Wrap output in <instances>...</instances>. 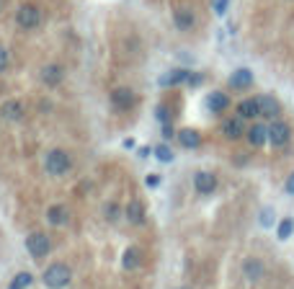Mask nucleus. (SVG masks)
<instances>
[{
	"instance_id": "1",
	"label": "nucleus",
	"mask_w": 294,
	"mask_h": 289,
	"mask_svg": "<svg viewBox=\"0 0 294 289\" xmlns=\"http://www.w3.org/2000/svg\"><path fill=\"white\" fill-rule=\"evenodd\" d=\"M44 168H47V173H52V176H65V173H70V168H72V160H70V155H67L65 150H49V155H47V160H44Z\"/></svg>"
},
{
	"instance_id": "2",
	"label": "nucleus",
	"mask_w": 294,
	"mask_h": 289,
	"mask_svg": "<svg viewBox=\"0 0 294 289\" xmlns=\"http://www.w3.org/2000/svg\"><path fill=\"white\" fill-rule=\"evenodd\" d=\"M70 279H72V271H70V266H65V264H52V266L44 271V284H47L49 289H65V286L70 284Z\"/></svg>"
},
{
	"instance_id": "3",
	"label": "nucleus",
	"mask_w": 294,
	"mask_h": 289,
	"mask_svg": "<svg viewBox=\"0 0 294 289\" xmlns=\"http://www.w3.org/2000/svg\"><path fill=\"white\" fill-rule=\"evenodd\" d=\"M26 251H29L31 258H44L52 251V240L44 232H31L26 238Z\"/></svg>"
},
{
	"instance_id": "4",
	"label": "nucleus",
	"mask_w": 294,
	"mask_h": 289,
	"mask_svg": "<svg viewBox=\"0 0 294 289\" xmlns=\"http://www.w3.org/2000/svg\"><path fill=\"white\" fill-rule=\"evenodd\" d=\"M39 21H41V11L36 8V6H21L18 11H16V23L21 26V29H36L39 26Z\"/></svg>"
},
{
	"instance_id": "5",
	"label": "nucleus",
	"mask_w": 294,
	"mask_h": 289,
	"mask_svg": "<svg viewBox=\"0 0 294 289\" xmlns=\"http://www.w3.org/2000/svg\"><path fill=\"white\" fill-rule=\"evenodd\" d=\"M289 137H291L289 124H284V121H274L271 127H269V142H271L274 147H284V145L289 142Z\"/></svg>"
},
{
	"instance_id": "6",
	"label": "nucleus",
	"mask_w": 294,
	"mask_h": 289,
	"mask_svg": "<svg viewBox=\"0 0 294 289\" xmlns=\"http://www.w3.org/2000/svg\"><path fill=\"white\" fill-rule=\"evenodd\" d=\"M111 103H114L119 111H129V109L135 106V93H132V88H127V86L114 88V93H111Z\"/></svg>"
},
{
	"instance_id": "7",
	"label": "nucleus",
	"mask_w": 294,
	"mask_h": 289,
	"mask_svg": "<svg viewBox=\"0 0 294 289\" xmlns=\"http://www.w3.org/2000/svg\"><path fill=\"white\" fill-rule=\"evenodd\" d=\"M243 121H245V119H243L240 114H237L235 119H225V121H222V135H225L227 140H240V137L248 132Z\"/></svg>"
},
{
	"instance_id": "8",
	"label": "nucleus",
	"mask_w": 294,
	"mask_h": 289,
	"mask_svg": "<svg viewBox=\"0 0 294 289\" xmlns=\"http://www.w3.org/2000/svg\"><path fill=\"white\" fill-rule=\"evenodd\" d=\"M253 86V72H250L248 67H240L230 75V88L235 91H243V88H250Z\"/></svg>"
},
{
	"instance_id": "9",
	"label": "nucleus",
	"mask_w": 294,
	"mask_h": 289,
	"mask_svg": "<svg viewBox=\"0 0 294 289\" xmlns=\"http://www.w3.org/2000/svg\"><path fill=\"white\" fill-rule=\"evenodd\" d=\"M194 186H196L199 194H212V191L217 189V178H215L212 173H206V171H199V173L194 176Z\"/></svg>"
},
{
	"instance_id": "10",
	"label": "nucleus",
	"mask_w": 294,
	"mask_h": 289,
	"mask_svg": "<svg viewBox=\"0 0 294 289\" xmlns=\"http://www.w3.org/2000/svg\"><path fill=\"white\" fill-rule=\"evenodd\" d=\"M248 140L253 147H263L269 142V127L266 124H253V127L248 129Z\"/></svg>"
},
{
	"instance_id": "11",
	"label": "nucleus",
	"mask_w": 294,
	"mask_h": 289,
	"mask_svg": "<svg viewBox=\"0 0 294 289\" xmlns=\"http://www.w3.org/2000/svg\"><path fill=\"white\" fill-rule=\"evenodd\" d=\"M189 77H191L189 70H171L168 75H163L157 83H160L163 88H171V86H178V83H189Z\"/></svg>"
},
{
	"instance_id": "12",
	"label": "nucleus",
	"mask_w": 294,
	"mask_h": 289,
	"mask_svg": "<svg viewBox=\"0 0 294 289\" xmlns=\"http://www.w3.org/2000/svg\"><path fill=\"white\" fill-rule=\"evenodd\" d=\"M237 114H240L243 119H256V116H261V103H258V98H245V101H240V103H237Z\"/></svg>"
},
{
	"instance_id": "13",
	"label": "nucleus",
	"mask_w": 294,
	"mask_h": 289,
	"mask_svg": "<svg viewBox=\"0 0 294 289\" xmlns=\"http://www.w3.org/2000/svg\"><path fill=\"white\" fill-rule=\"evenodd\" d=\"M258 103H261V116H266V119H276L281 111V106L274 96H258Z\"/></svg>"
},
{
	"instance_id": "14",
	"label": "nucleus",
	"mask_w": 294,
	"mask_h": 289,
	"mask_svg": "<svg viewBox=\"0 0 294 289\" xmlns=\"http://www.w3.org/2000/svg\"><path fill=\"white\" fill-rule=\"evenodd\" d=\"M243 274H245V279H250V281H258V279L266 274V269H263V264H261L258 258H248V261L243 264Z\"/></svg>"
},
{
	"instance_id": "15",
	"label": "nucleus",
	"mask_w": 294,
	"mask_h": 289,
	"mask_svg": "<svg viewBox=\"0 0 294 289\" xmlns=\"http://www.w3.org/2000/svg\"><path fill=\"white\" fill-rule=\"evenodd\" d=\"M140 264H142V251L140 248H127L124 258H121V266L127 271H135V269H140Z\"/></svg>"
},
{
	"instance_id": "16",
	"label": "nucleus",
	"mask_w": 294,
	"mask_h": 289,
	"mask_svg": "<svg viewBox=\"0 0 294 289\" xmlns=\"http://www.w3.org/2000/svg\"><path fill=\"white\" fill-rule=\"evenodd\" d=\"M227 106H230V98H227L225 93H220V91L209 93V98H206V109H209V111H215V114H222Z\"/></svg>"
},
{
	"instance_id": "17",
	"label": "nucleus",
	"mask_w": 294,
	"mask_h": 289,
	"mask_svg": "<svg viewBox=\"0 0 294 289\" xmlns=\"http://www.w3.org/2000/svg\"><path fill=\"white\" fill-rule=\"evenodd\" d=\"M178 142H181V147H186V150H196V147L201 145V135H199L196 129H181V132H178Z\"/></svg>"
},
{
	"instance_id": "18",
	"label": "nucleus",
	"mask_w": 294,
	"mask_h": 289,
	"mask_svg": "<svg viewBox=\"0 0 294 289\" xmlns=\"http://www.w3.org/2000/svg\"><path fill=\"white\" fill-rule=\"evenodd\" d=\"M127 220H129L132 225H142V222H145V206H142V201H137V199L129 201V206H127Z\"/></svg>"
},
{
	"instance_id": "19",
	"label": "nucleus",
	"mask_w": 294,
	"mask_h": 289,
	"mask_svg": "<svg viewBox=\"0 0 294 289\" xmlns=\"http://www.w3.org/2000/svg\"><path fill=\"white\" fill-rule=\"evenodd\" d=\"M62 67L60 65H47L44 70H41V80L47 83V86H57V83H62Z\"/></svg>"
},
{
	"instance_id": "20",
	"label": "nucleus",
	"mask_w": 294,
	"mask_h": 289,
	"mask_svg": "<svg viewBox=\"0 0 294 289\" xmlns=\"http://www.w3.org/2000/svg\"><path fill=\"white\" fill-rule=\"evenodd\" d=\"M0 114H3V119H8V121H18L23 116V106L18 101H8V103H3Z\"/></svg>"
},
{
	"instance_id": "21",
	"label": "nucleus",
	"mask_w": 294,
	"mask_h": 289,
	"mask_svg": "<svg viewBox=\"0 0 294 289\" xmlns=\"http://www.w3.org/2000/svg\"><path fill=\"white\" fill-rule=\"evenodd\" d=\"M176 26H178L181 31L191 29V26H194V13H191V11H186V8L176 11Z\"/></svg>"
},
{
	"instance_id": "22",
	"label": "nucleus",
	"mask_w": 294,
	"mask_h": 289,
	"mask_svg": "<svg viewBox=\"0 0 294 289\" xmlns=\"http://www.w3.org/2000/svg\"><path fill=\"white\" fill-rule=\"evenodd\" d=\"M47 220H49V225H65V222H67L65 206H52V209L47 212Z\"/></svg>"
},
{
	"instance_id": "23",
	"label": "nucleus",
	"mask_w": 294,
	"mask_h": 289,
	"mask_svg": "<svg viewBox=\"0 0 294 289\" xmlns=\"http://www.w3.org/2000/svg\"><path fill=\"white\" fill-rule=\"evenodd\" d=\"M31 281H34V274L21 271V274H16V279L8 284V289H26V286H31Z\"/></svg>"
},
{
	"instance_id": "24",
	"label": "nucleus",
	"mask_w": 294,
	"mask_h": 289,
	"mask_svg": "<svg viewBox=\"0 0 294 289\" xmlns=\"http://www.w3.org/2000/svg\"><path fill=\"white\" fill-rule=\"evenodd\" d=\"M291 232H294V220L291 217H286V220H281V225H279V240H289L291 238Z\"/></svg>"
},
{
	"instance_id": "25",
	"label": "nucleus",
	"mask_w": 294,
	"mask_h": 289,
	"mask_svg": "<svg viewBox=\"0 0 294 289\" xmlns=\"http://www.w3.org/2000/svg\"><path fill=\"white\" fill-rule=\"evenodd\" d=\"M155 157H157L160 163H173V152H171V147H168V145L155 147Z\"/></svg>"
},
{
	"instance_id": "26",
	"label": "nucleus",
	"mask_w": 294,
	"mask_h": 289,
	"mask_svg": "<svg viewBox=\"0 0 294 289\" xmlns=\"http://www.w3.org/2000/svg\"><path fill=\"white\" fill-rule=\"evenodd\" d=\"M119 215H121V206L119 204H106V220H119Z\"/></svg>"
},
{
	"instance_id": "27",
	"label": "nucleus",
	"mask_w": 294,
	"mask_h": 289,
	"mask_svg": "<svg viewBox=\"0 0 294 289\" xmlns=\"http://www.w3.org/2000/svg\"><path fill=\"white\" fill-rule=\"evenodd\" d=\"M155 116H157V119H160L163 124H171V111H168V106H157Z\"/></svg>"
},
{
	"instance_id": "28",
	"label": "nucleus",
	"mask_w": 294,
	"mask_h": 289,
	"mask_svg": "<svg viewBox=\"0 0 294 289\" xmlns=\"http://www.w3.org/2000/svg\"><path fill=\"white\" fill-rule=\"evenodd\" d=\"M227 6H230V0H215V13L222 16V13L227 11Z\"/></svg>"
},
{
	"instance_id": "29",
	"label": "nucleus",
	"mask_w": 294,
	"mask_h": 289,
	"mask_svg": "<svg viewBox=\"0 0 294 289\" xmlns=\"http://www.w3.org/2000/svg\"><path fill=\"white\" fill-rule=\"evenodd\" d=\"M8 67V52L3 49V47H0V72H3Z\"/></svg>"
},
{
	"instance_id": "30",
	"label": "nucleus",
	"mask_w": 294,
	"mask_h": 289,
	"mask_svg": "<svg viewBox=\"0 0 294 289\" xmlns=\"http://www.w3.org/2000/svg\"><path fill=\"white\" fill-rule=\"evenodd\" d=\"M145 183H147L150 189H155V186L160 183V176H147V181H145Z\"/></svg>"
},
{
	"instance_id": "31",
	"label": "nucleus",
	"mask_w": 294,
	"mask_h": 289,
	"mask_svg": "<svg viewBox=\"0 0 294 289\" xmlns=\"http://www.w3.org/2000/svg\"><path fill=\"white\" fill-rule=\"evenodd\" d=\"M284 189H286V194H294V173L286 178V186H284Z\"/></svg>"
},
{
	"instance_id": "32",
	"label": "nucleus",
	"mask_w": 294,
	"mask_h": 289,
	"mask_svg": "<svg viewBox=\"0 0 294 289\" xmlns=\"http://www.w3.org/2000/svg\"><path fill=\"white\" fill-rule=\"evenodd\" d=\"M261 222H263V225H271V209H263V215H261Z\"/></svg>"
},
{
	"instance_id": "33",
	"label": "nucleus",
	"mask_w": 294,
	"mask_h": 289,
	"mask_svg": "<svg viewBox=\"0 0 294 289\" xmlns=\"http://www.w3.org/2000/svg\"><path fill=\"white\" fill-rule=\"evenodd\" d=\"M201 80H204V75H191V77H189V86H199Z\"/></svg>"
},
{
	"instance_id": "34",
	"label": "nucleus",
	"mask_w": 294,
	"mask_h": 289,
	"mask_svg": "<svg viewBox=\"0 0 294 289\" xmlns=\"http://www.w3.org/2000/svg\"><path fill=\"white\" fill-rule=\"evenodd\" d=\"M163 135H165V137H173V127H171V124H165V129H163Z\"/></svg>"
},
{
	"instance_id": "35",
	"label": "nucleus",
	"mask_w": 294,
	"mask_h": 289,
	"mask_svg": "<svg viewBox=\"0 0 294 289\" xmlns=\"http://www.w3.org/2000/svg\"><path fill=\"white\" fill-rule=\"evenodd\" d=\"M0 8H3V3H0Z\"/></svg>"
}]
</instances>
